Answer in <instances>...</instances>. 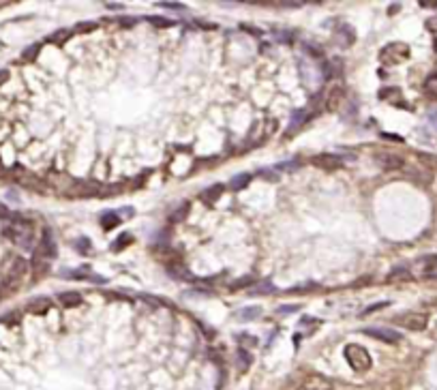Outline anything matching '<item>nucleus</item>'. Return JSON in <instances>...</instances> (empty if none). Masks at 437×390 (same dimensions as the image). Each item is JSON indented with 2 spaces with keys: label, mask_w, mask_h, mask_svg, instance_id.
<instances>
[{
  "label": "nucleus",
  "mask_w": 437,
  "mask_h": 390,
  "mask_svg": "<svg viewBox=\"0 0 437 390\" xmlns=\"http://www.w3.org/2000/svg\"><path fill=\"white\" fill-rule=\"evenodd\" d=\"M249 283H251V279H242L240 283H234V285H232V289H238V287H245V285H249Z\"/></svg>",
  "instance_id": "473e14b6"
},
{
  "label": "nucleus",
  "mask_w": 437,
  "mask_h": 390,
  "mask_svg": "<svg viewBox=\"0 0 437 390\" xmlns=\"http://www.w3.org/2000/svg\"><path fill=\"white\" fill-rule=\"evenodd\" d=\"M298 390H334V388H332V384H330L326 377L309 375L306 380H302V384L298 386Z\"/></svg>",
  "instance_id": "1a4fd4ad"
},
{
  "label": "nucleus",
  "mask_w": 437,
  "mask_h": 390,
  "mask_svg": "<svg viewBox=\"0 0 437 390\" xmlns=\"http://www.w3.org/2000/svg\"><path fill=\"white\" fill-rule=\"evenodd\" d=\"M388 303H382V305H373V306H369V309H364V315H369V313H373V311H380V309H383Z\"/></svg>",
  "instance_id": "c756f323"
},
{
  "label": "nucleus",
  "mask_w": 437,
  "mask_h": 390,
  "mask_svg": "<svg viewBox=\"0 0 437 390\" xmlns=\"http://www.w3.org/2000/svg\"><path fill=\"white\" fill-rule=\"evenodd\" d=\"M58 300H60V305L62 306H78V305H82V294L80 292H62V294H58Z\"/></svg>",
  "instance_id": "2eb2a0df"
},
{
  "label": "nucleus",
  "mask_w": 437,
  "mask_h": 390,
  "mask_svg": "<svg viewBox=\"0 0 437 390\" xmlns=\"http://www.w3.org/2000/svg\"><path fill=\"white\" fill-rule=\"evenodd\" d=\"M7 80H9V71H0V86H2Z\"/></svg>",
  "instance_id": "72a5a7b5"
},
{
  "label": "nucleus",
  "mask_w": 437,
  "mask_h": 390,
  "mask_svg": "<svg viewBox=\"0 0 437 390\" xmlns=\"http://www.w3.org/2000/svg\"><path fill=\"white\" fill-rule=\"evenodd\" d=\"M52 306V300L50 298H43V296H39V298H34L32 303H28V311L32 313V315H43V313H47V309Z\"/></svg>",
  "instance_id": "4468645a"
},
{
  "label": "nucleus",
  "mask_w": 437,
  "mask_h": 390,
  "mask_svg": "<svg viewBox=\"0 0 437 390\" xmlns=\"http://www.w3.org/2000/svg\"><path fill=\"white\" fill-rule=\"evenodd\" d=\"M345 360L356 373H367L371 369V364H373L371 354L364 350L362 345H356V343H350L345 347Z\"/></svg>",
  "instance_id": "f03ea898"
},
{
  "label": "nucleus",
  "mask_w": 437,
  "mask_h": 390,
  "mask_svg": "<svg viewBox=\"0 0 437 390\" xmlns=\"http://www.w3.org/2000/svg\"><path fill=\"white\" fill-rule=\"evenodd\" d=\"M294 311H300V305H283V306H279L276 309V313H294Z\"/></svg>",
  "instance_id": "cd10ccee"
},
{
  "label": "nucleus",
  "mask_w": 437,
  "mask_h": 390,
  "mask_svg": "<svg viewBox=\"0 0 437 390\" xmlns=\"http://www.w3.org/2000/svg\"><path fill=\"white\" fill-rule=\"evenodd\" d=\"M375 161L380 163L383 169H390V172H394V169H403V167H405L403 157L394 155V152H383V150L375 152Z\"/></svg>",
  "instance_id": "0eeeda50"
},
{
  "label": "nucleus",
  "mask_w": 437,
  "mask_h": 390,
  "mask_svg": "<svg viewBox=\"0 0 437 390\" xmlns=\"http://www.w3.org/2000/svg\"><path fill=\"white\" fill-rule=\"evenodd\" d=\"M362 333L369 334V336H373V339H377V341H383V343H399V341L403 339V334H401V333H394V330L382 328V326H369V328H364Z\"/></svg>",
  "instance_id": "423d86ee"
},
{
  "label": "nucleus",
  "mask_w": 437,
  "mask_h": 390,
  "mask_svg": "<svg viewBox=\"0 0 437 390\" xmlns=\"http://www.w3.org/2000/svg\"><path fill=\"white\" fill-rule=\"evenodd\" d=\"M414 277H411V273L407 270V266H397L394 270H390L388 273V281H411Z\"/></svg>",
  "instance_id": "dca6fc26"
},
{
  "label": "nucleus",
  "mask_w": 437,
  "mask_h": 390,
  "mask_svg": "<svg viewBox=\"0 0 437 390\" xmlns=\"http://www.w3.org/2000/svg\"><path fill=\"white\" fill-rule=\"evenodd\" d=\"M71 37V30H67V28H60V30H56L54 34L50 37L52 43H62V41H67Z\"/></svg>",
  "instance_id": "393cba45"
},
{
  "label": "nucleus",
  "mask_w": 437,
  "mask_h": 390,
  "mask_svg": "<svg viewBox=\"0 0 437 390\" xmlns=\"http://www.w3.org/2000/svg\"><path fill=\"white\" fill-rule=\"evenodd\" d=\"M118 223H120V217H118L116 212H111V210H109V212H103V215H101V225H103L105 232L114 229V227L118 225Z\"/></svg>",
  "instance_id": "f3484780"
},
{
  "label": "nucleus",
  "mask_w": 437,
  "mask_h": 390,
  "mask_svg": "<svg viewBox=\"0 0 437 390\" xmlns=\"http://www.w3.org/2000/svg\"><path fill=\"white\" fill-rule=\"evenodd\" d=\"M410 45L403 43V41H392V43L383 45L382 52H380V60L383 64H390V67H394V64H401L405 62L407 58H410Z\"/></svg>",
  "instance_id": "7ed1b4c3"
},
{
  "label": "nucleus",
  "mask_w": 437,
  "mask_h": 390,
  "mask_svg": "<svg viewBox=\"0 0 437 390\" xmlns=\"http://www.w3.org/2000/svg\"><path fill=\"white\" fill-rule=\"evenodd\" d=\"M274 131H276V120L273 118V120H268V129H266V133H270V135H273Z\"/></svg>",
  "instance_id": "2f4dec72"
},
{
  "label": "nucleus",
  "mask_w": 437,
  "mask_h": 390,
  "mask_svg": "<svg viewBox=\"0 0 437 390\" xmlns=\"http://www.w3.org/2000/svg\"><path fill=\"white\" fill-rule=\"evenodd\" d=\"M262 315V306H245V309H240V311H236V320L238 322H253V320H257V317Z\"/></svg>",
  "instance_id": "f8f14e48"
},
{
  "label": "nucleus",
  "mask_w": 437,
  "mask_h": 390,
  "mask_svg": "<svg viewBox=\"0 0 437 390\" xmlns=\"http://www.w3.org/2000/svg\"><path fill=\"white\" fill-rule=\"evenodd\" d=\"M129 242H133V236L131 234H122L118 240L111 242V251H122V249H125V245H129Z\"/></svg>",
  "instance_id": "5701e85b"
},
{
  "label": "nucleus",
  "mask_w": 437,
  "mask_h": 390,
  "mask_svg": "<svg viewBox=\"0 0 437 390\" xmlns=\"http://www.w3.org/2000/svg\"><path fill=\"white\" fill-rule=\"evenodd\" d=\"M424 92H427L429 97L437 99V71L427 75V80H424Z\"/></svg>",
  "instance_id": "a211bd4d"
},
{
  "label": "nucleus",
  "mask_w": 437,
  "mask_h": 390,
  "mask_svg": "<svg viewBox=\"0 0 437 390\" xmlns=\"http://www.w3.org/2000/svg\"><path fill=\"white\" fill-rule=\"evenodd\" d=\"M11 225L4 229L7 238H11L15 245L24 247V249H30L32 245V223L24 217H11Z\"/></svg>",
  "instance_id": "f257e3e1"
},
{
  "label": "nucleus",
  "mask_w": 437,
  "mask_h": 390,
  "mask_svg": "<svg viewBox=\"0 0 437 390\" xmlns=\"http://www.w3.org/2000/svg\"><path fill=\"white\" fill-rule=\"evenodd\" d=\"M94 28H97V24H94V22H84V24H80L75 30H78V32H90V30H94Z\"/></svg>",
  "instance_id": "bb28decb"
},
{
  "label": "nucleus",
  "mask_w": 437,
  "mask_h": 390,
  "mask_svg": "<svg viewBox=\"0 0 437 390\" xmlns=\"http://www.w3.org/2000/svg\"><path fill=\"white\" fill-rule=\"evenodd\" d=\"M313 163L324 169H336V167H341V157L339 155H317V157H313Z\"/></svg>",
  "instance_id": "9b49d317"
},
{
  "label": "nucleus",
  "mask_w": 437,
  "mask_h": 390,
  "mask_svg": "<svg viewBox=\"0 0 437 390\" xmlns=\"http://www.w3.org/2000/svg\"><path fill=\"white\" fill-rule=\"evenodd\" d=\"M429 118H431V122H433V125H435V129H437V111H435V114H431Z\"/></svg>",
  "instance_id": "c9c22d12"
},
{
  "label": "nucleus",
  "mask_w": 437,
  "mask_h": 390,
  "mask_svg": "<svg viewBox=\"0 0 437 390\" xmlns=\"http://www.w3.org/2000/svg\"><path fill=\"white\" fill-rule=\"evenodd\" d=\"M435 52H437V41H435Z\"/></svg>",
  "instance_id": "e433bc0d"
},
{
  "label": "nucleus",
  "mask_w": 437,
  "mask_h": 390,
  "mask_svg": "<svg viewBox=\"0 0 437 390\" xmlns=\"http://www.w3.org/2000/svg\"><path fill=\"white\" fill-rule=\"evenodd\" d=\"M420 4L422 7H437V0H433V2L431 0H420Z\"/></svg>",
  "instance_id": "f704fd0d"
},
{
  "label": "nucleus",
  "mask_w": 437,
  "mask_h": 390,
  "mask_svg": "<svg viewBox=\"0 0 437 390\" xmlns=\"http://www.w3.org/2000/svg\"><path fill=\"white\" fill-rule=\"evenodd\" d=\"M223 189H225L223 185H212L210 189H206V191H204L202 195H204V199H206V202H215V199L218 197V195L223 193Z\"/></svg>",
  "instance_id": "6ab92c4d"
},
{
  "label": "nucleus",
  "mask_w": 437,
  "mask_h": 390,
  "mask_svg": "<svg viewBox=\"0 0 437 390\" xmlns=\"http://www.w3.org/2000/svg\"><path fill=\"white\" fill-rule=\"evenodd\" d=\"M148 22L152 24V26H157V28L174 26V22H172V20H167V17H161V15H150V17H148Z\"/></svg>",
  "instance_id": "b1692460"
},
{
  "label": "nucleus",
  "mask_w": 437,
  "mask_h": 390,
  "mask_svg": "<svg viewBox=\"0 0 437 390\" xmlns=\"http://www.w3.org/2000/svg\"><path fill=\"white\" fill-rule=\"evenodd\" d=\"M159 7L172 9V11H180V9H185V4H182V2H159Z\"/></svg>",
  "instance_id": "c85d7f7f"
},
{
  "label": "nucleus",
  "mask_w": 437,
  "mask_h": 390,
  "mask_svg": "<svg viewBox=\"0 0 437 390\" xmlns=\"http://www.w3.org/2000/svg\"><path fill=\"white\" fill-rule=\"evenodd\" d=\"M187 210H189V202L180 204L178 208L174 210V215H169V223H178V221H182V219L187 217Z\"/></svg>",
  "instance_id": "412c9836"
},
{
  "label": "nucleus",
  "mask_w": 437,
  "mask_h": 390,
  "mask_svg": "<svg viewBox=\"0 0 437 390\" xmlns=\"http://www.w3.org/2000/svg\"><path fill=\"white\" fill-rule=\"evenodd\" d=\"M37 255H43V257H56V245H54V238H52V232H47V229L43 232V236H41Z\"/></svg>",
  "instance_id": "9d476101"
},
{
  "label": "nucleus",
  "mask_w": 437,
  "mask_h": 390,
  "mask_svg": "<svg viewBox=\"0 0 437 390\" xmlns=\"http://www.w3.org/2000/svg\"><path fill=\"white\" fill-rule=\"evenodd\" d=\"M39 52H41V45H39V43H34V45L26 47V50L22 52V58H24V60H26V62H32L34 58L39 56Z\"/></svg>",
  "instance_id": "aec40b11"
},
{
  "label": "nucleus",
  "mask_w": 437,
  "mask_h": 390,
  "mask_svg": "<svg viewBox=\"0 0 437 390\" xmlns=\"http://www.w3.org/2000/svg\"><path fill=\"white\" fill-rule=\"evenodd\" d=\"M64 195L67 197H105V187L94 180H82V182H73Z\"/></svg>",
  "instance_id": "20e7f679"
},
{
  "label": "nucleus",
  "mask_w": 437,
  "mask_h": 390,
  "mask_svg": "<svg viewBox=\"0 0 437 390\" xmlns=\"http://www.w3.org/2000/svg\"><path fill=\"white\" fill-rule=\"evenodd\" d=\"M397 324L403 326L407 330H424L429 326V315L427 313H416V311H410V313H403V315L397 317Z\"/></svg>",
  "instance_id": "39448f33"
},
{
  "label": "nucleus",
  "mask_w": 437,
  "mask_h": 390,
  "mask_svg": "<svg viewBox=\"0 0 437 390\" xmlns=\"http://www.w3.org/2000/svg\"><path fill=\"white\" fill-rule=\"evenodd\" d=\"M343 99H345V88L343 86H332L328 90V94H326V110L328 111H336L341 108V103H343Z\"/></svg>",
  "instance_id": "6e6552de"
},
{
  "label": "nucleus",
  "mask_w": 437,
  "mask_h": 390,
  "mask_svg": "<svg viewBox=\"0 0 437 390\" xmlns=\"http://www.w3.org/2000/svg\"><path fill=\"white\" fill-rule=\"evenodd\" d=\"M238 341H240V345H251V347L257 345V339L255 336H249V334H240Z\"/></svg>",
  "instance_id": "a878e982"
},
{
  "label": "nucleus",
  "mask_w": 437,
  "mask_h": 390,
  "mask_svg": "<svg viewBox=\"0 0 437 390\" xmlns=\"http://www.w3.org/2000/svg\"><path fill=\"white\" fill-rule=\"evenodd\" d=\"M422 277L424 279H437V255L422 257Z\"/></svg>",
  "instance_id": "ddd939ff"
},
{
  "label": "nucleus",
  "mask_w": 437,
  "mask_h": 390,
  "mask_svg": "<svg viewBox=\"0 0 437 390\" xmlns=\"http://www.w3.org/2000/svg\"><path fill=\"white\" fill-rule=\"evenodd\" d=\"M105 7H108L109 11H116V9L120 11L122 7H125V4H122V2H108V4H105Z\"/></svg>",
  "instance_id": "7c9ffc66"
},
{
  "label": "nucleus",
  "mask_w": 437,
  "mask_h": 390,
  "mask_svg": "<svg viewBox=\"0 0 437 390\" xmlns=\"http://www.w3.org/2000/svg\"><path fill=\"white\" fill-rule=\"evenodd\" d=\"M249 180H251L249 174H240V176H236V178L232 180V185H229V187H232L234 191H240V189H245L246 185H249Z\"/></svg>",
  "instance_id": "4be33fe9"
}]
</instances>
